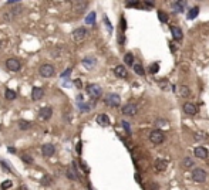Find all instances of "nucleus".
<instances>
[{
  "mask_svg": "<svg viewBox=\"0 0 209 190\" xmlns=\"http://www.w3.org/2000/svg\"><path fill=\"white\" fill-rule=\"evenodd\" d=\"M164 139H165V135H164V132H162L161 129H155V131H152L149 134V141L154 145H161L164 142Z\"/></svg>",
  "mask_w": 209,
  "mask_h": 190,
  "instance_id": "1",
  "label": "nucleus"
},
{
  "mask_svg": "<svg viewBox=\"0 0 209 190\" xmlns=\"http://www.w3.org/2000/svg\"><path fill=\"white\" fill-rule=\"evenodd\" d=\"M6 68L11 72H17L22 70V63L17 58H9L6 60Z\"/></svg>",
  "mask_w": 209,
  "mask_h": 190,
  "instance_id": "2",
  "label": "nucleus"
},
{
  "mask_svg": "<svg viewBox=\"0 0 209 190\" xmlns=\"http://www.w3.org/2000/svg\"><path fill=\"white\" fill-rule=\"evenodd\" d=\"M39 72H40L41 77H44V78H50V77H53V75H54V67H53V65H50V64H43L40 68H39Z\"/></svg>",
  "mask_w": 209,
  "mask_h": 190,
  "instance_id": "3",
  "label": "nucleus"
},
{
  "mask_svg": "<svg viewBox=\"0 0 209 190\" xmlns=\"http://www.w3.org/2000/svg\"><path fill=\"white\" fill-rule=\"evenodd\" d=\"M206 177H208V174L203 169H195L192 172V179L196 183H203L206 180Z\"/></svg>",
  "mask_w": 209,
  "mask_h": 190,
  "instance_id": "4",
  "label": "nucleus"
},
{
  "mask_svg": "<svg viewBox=\"0 0 209 190\" xmlns=\"http://www.w3.org/2000/svg\"><path fill=\"white\" fill-rule=\"evenodd\" d=\"M85 36H87V30H85L84 27H78V29H75V30L73 31V34H71L73 40H74L75 43L83 41V40L85 39Z\"/></svg>",
  "mask_w": 209,
  "mask_h": 190,
  "instance_id": "5",
  "label": "nucleus"
},
{
  "mask_svg": "<svg viewBox=\"0 0 209 190\" xmlns=\"http://www.w3.org/2000/svg\"><path fill=\"white\" fill-rule=\"evenodd\" d=\"M104 101L108 106H120L121 98H120V95H117V94H108L105 96Z\"/></svg>",
  "mask_w": 209,
  "mask_h": 190,
  "instance_id": "6",
  "label": "nucleus"
},
{
  "mask_svg": "<svg viewBox=\"0 0 209 190\" xmlns=\"http://www.w3.org/2000/svg\"><path fill=\"white\" fill-rule=\"evenodd\" d=\"M122 114L124 115H127V116H134V115H137V112H138V106L135 105V104H127V105H124L122 106Z\"/></svg>",
  "mask_w": 209,
  "mask_h": 190,
  "instance_id": "7",
  "label": "nucleus"
},
{
  "mask_svg": "<svg viewBox=\"0 0 209 190\" xmlns=\"http://www.w3.org/2000/svg\"><path fill=\"white\" fill-rule=\"evenodd\" d=\"M87 92H88L90 96H93V98H100L101 94H103V89L100 85H97V84H90L88 87H87Z\"/></svg>",
  "mask_w": 209,
  "mask_h": 190,
  "instance_id": "8",
  "label": "nucleus"
},
{
  "mask_svg": "<svg viewBox=\"0 0 209 190\" xmlns=\"http://www.w3.org/2000/svg\"><path fill=\"white\" fill-rule=\"evenodd\" d=\"M41 153H43V156L50 158V156H53V155L56 153V146H54L53 143H44V145L41 146Z\"/></svg>",
  "mask_w": 209,
  "mask_h": 190,
  "instance_id": "9",
  "label": "nucleus"
},
{
  "mask_svg": "<svg viewBox=\"0 0 209 190\" xmlns=\"http://www.w3.org/2000/svg\"><path fill=\"white\" fill-rule=\"evenodd\" d=\"M51 115H53V109L50 108V106H44V108H41L39 114H37V116L40 121H47V119L51 118Z\"/></svg>",
  "mask_w": 209,
  "mask_h": 190,
  "instance_id": "10",
  "label": "nucleus"
},
{
  "mask_svg": "<svg viewBox=\"0 0 209 190\" xmlns=\"http://www.w3.org/2000/svg\"><path fill=\"white\" fill-rule=\"evenodd\" d=\"M65 174H67V177H68L70 180H74V182H77V180L80 179V177H78V173H77V166H75V162H73V166H70L68 169H67Z\"/></svg>",
  "mask_w": 209,
  "mask_h": 190,
  "instance_id": "11",
  "label": "nucleus"
},
{
  "mask_svg": "<svg viewBox=\"0 0 209 190\" xmlns=\"http://www.w3.org/2000/svg\"><path fill=\"white\" fill-rule=\"evenodd\" d=\"M154 167H155V170L157 172H165L167 170V167H168V162L165 160V159H157L155 160V163H154Z\"/></svg>",
  "mask_w": 209,
  "mask_h": 190,
  "instance_id": "12",
  "label": "nucleus"
},
{
  "mask_svg": "<svg viewBox=\"0 0 209 190\" xmlns=\"http://www.w3.org/2000/svg\"><path fill=\"white\" fill-rule=\"evenodd\" d=\"M96 121H97V124L100 125V126H110V118H108V115H105V114H100V115H97V118H96Z\"/></svg>",
  "mask_w": 209,
  "mask_h": 190,
  "instance_id": "13",
  "label": "nucleus"
},
{
  "mask_svg": "<svg viewBox=\"0 0 209 190\" xmlns=\"http://www.w3.org/2000/svg\"><path fill=\"white\" fill-rule=\"evenodd\" d=\"M193 139L196 142H209V135L203 131H199V132H195L193 134Z\"/></svg>",
  "mask_w": 209,
  "mask_h": 190,
  "instance_id": "14",
  "label": "nucleus"
},
{
  "mask_svg": "<svg viewBox=\"0 0 209 190\" xmlns=\"http://www.w3.org/2000/svg\"><path fill=\"white\" fill-rule=\"evenodd\" d=\"M44 96V89L40 87H34L32 89V98L34 99V101H39V99H41Z\"/></svg>",
  "mask_w": 209,
  "mask_h": 190,
  "instance_id": "15",
  "label": "nucleus"
},
{
  "mask_svg": "<svg viewBox=\"0 0 209 190\" xmlns=\"http://www.w3.org/2000/svg\"><path fill=\"white\" fill-rule=\"evenodd\" d=\"M184 111H185L186 115H196V112H198V108H196V105L192 102H186L184 105Z\"/></svg>",
  "mask_w": 209,
  "mask_h": 190,
  "instance_id": "16",
  "label": "nucleus"
},
{
  "mask_svg": "<svg viewBox=\"0 0 209 190\" xmlns=\"http://www.w3.org/2000/svg\"><path fill=\"white\" fill-rule=\"evenodd\" d=\"M193 153H195V156H196V158H199V159H206V158H208V149H206V148H203V146H198V148H195Z\"/></svg>",
  "mask_w": 209,
  "mask_h": 190,
  "instance_id": "17",
  "label": "nucleus"
},
{
  "mask_svg": "<svg viewBox=\"0 0 209 190\" xmlns=\"http://www.w3.org/2000/svg\"><path fill=\"white\" fill-rule=\"evenodd\" d=\"M114 74L118 77V78H125L128 74H127V70H125V67L124 65H117L115 68H114Z\"/></svg>",
  "mask_w": 209,
  "mask_h": 190,
  "instance_id": "18",
  "label": "nucleus"
},
{
  "mask_svg": "<svg viewBox=\"0 0 209 190\" xmlns=\"http://www.w3.org/2000/svg\"><path fill=\"white\" fill-rule=\"evenodd\" d=\"M73 6H74V10H75V11L81 13V11H84V10L87 9L88 1H73Z\"/></svg>",
  "mask_w": 209,
  "mask_h": 190,
  "instance_id": "19",
  "label": "nucleus"
},
{
  "mask_svg": "<svg viewBox=\"0 0 209 190\" xmlns=\"http://www.w3.org/2000/svg\"><path fill=\"white\" fill-rule=\"evenodd\" d=\"M171 33H172L174 39L177 40V41L182 40V37H184V34H182V30H181L179 27H177V26H172V27H171Z\"/></svg>",
  "mask_w": 209,
  "mask_h": 190,
  "instance_id": "20",
  "label": "nucleus"
},
{
  "mask_svg": "<svg viewBox=\"0 0 209 190\" xmlns=\"http://www.w3.org/2000/svg\"><path fill=\"white\" fill-rule=\"evenodd\" d=\"M83 65L87 68V70H91V68H94V65H96V58H91V57H85L84 60H83Z\"/></svg>",
  "mask_w": 209,
  "mask_h": 190,
  "instance_id": "21",
  "label": "nucleus"
},
{
  "mask_svg": "<svg viewBox=\"0 0 209 190\" xmlns=\"http://www.w3.org/2000/svg\"><path fill=\"white\" fill-rule=\"evenodd\" d=\"M22 11H23V6H22L20 3H17V4H14V7H11L10 14H11V17H16V16H19Z\"/></svg>",
  "mask_w": 209,
  "mask_h": 190,
  "instance_id": "22",
  "label": "nucleus"
},
{
  "mask_svg": "<svg viewBox=\"0 0 209 190\" xmlns=\"http://www.w3.org/2000/svg\"><path fill=\"white\" fill-rule=\"evenodd\" d=\"M4 96H6V99H9V101H13V99H16V91H13V89H10V88H7L6 91H4Z\"/></svg>",
  "mask_w": 209,
  "mask_h": 190,
  "instance_id": "23",
  "label": "nucleus"
},
{
  "mask_svg": "<svg viewBox=\"0 0 209 190\" xmlns=\"http://www.w3.org/2000/svg\"><path fill=\"white\" fill-rule=\"evenodd\" d=\"M198 14H199V7H198V6H193V7L188 11V19H189V20H193Z\"/></svg>",
  "mask_w": 209,
  "mask_h": 190,
  "instance_id": "24",
  "label": "nucleus"
},
{
  "mask_svg": "<svg viewBox=\"0 0 209 190\" xmlns=\"http://www.w3.org/2000/svg\"><path fill=\"white\" fill-rule=\"evenodd\" d=\"M179 94H181L182 98H189V95H191V89H189V87H186V85H182L181 89H179Z\"/></svg>",
  "mask_w": 209,
  "mask_h": 190,
  "instance_id": "25",
  "label": "nucleus"
},
{
  "mask_svg": "<svg viewBox=\"0 0 209 190\" xmlns=\"http://www.w3.org/2000/svg\"><path fill=\"white\" fill-rule=\"evenodd\" d=\"M171 4H172L174 10H178L179 13H182V11H184V6H185V3H184V1H172Z\"/></svg>",
  "mask_w": 209,
  "mask_h": 190,
  "instance_id": "26",
  "label": "nucleus"
},
{
  "mask_svg": "<svg viewBox=\"0 0 209 190\" xmlns=\"http://www.w3.org/2000/svg\"><path fill=\"white\" fill-rule=\"evenodd\" d=\"M124 63L127 64V65H134V56L131 54V53H127L125 56H124Z\"/></svg>",
  "mask_w": 209,
  "mask_h": 190,
  "instance_id": "27",
  "label": "nucleus"
},
{
  "mask_svg": "<svg viewBox=\"0 0 209 190\" xmlns=\"http://www.w3.org/2000/svg\"><path fill=\"white\" fill-rule=\"evenodd\" d=\"M19 128H20L22 131H26V129H30V128H32V124H30L29 121L22 119V121H19Z\"/></svg>",
  "mask_w": 209,
  "mask_h": 190,
  "instance_id": "28",
  "label": "nucleus"
},
{
  "mask_svg": "<svg viewBox=\"0 0 209 190\" xmlns=\"http://www.w3.org/2000/svg\"><path fill=\"white\" fill-rule=\"evenodd\" d=\"M78 108H80V111L83 112V114H85V112H88L90 109H91V104L81 102V104H78Z\"/></svg>",
  "mask_w": 209,
  "mask_h": 190,
  "instance_id": "29",
  "label": "nucleus"
},
{
  "mask_svg": "<svg viewBox=\"0 0 209 190\" xmlns=\"http://www.w3.org/2000/svg\"><path fill=\"white\" fill-rule=\"evenodd\" d=\"M132 68H134V71L137 72L138 75H141V77L144 75V68H142V65H141V64H134V65H132Z\"/></svg>",
  "mask_w": 209,
  "mask_h": 190,
  "instance_id": "30",
  "label": "nucleus"
},
{
  "mask_svg": "<svg viewBox=\"0 0 209 190\" xmlns=\"http://www.w3.org/2000/svg\"><path fill=\"white\" fill-rule=\"evenodd\" d=\"M85 23H87V24H94V23H96V13H94V11H91L88 16H87Z\"/></svg>",
  "mask_w": 209,
  "mask_h": 190,
  "instance_id": "31",
  "label": "nucleus"
},
{
  "mask_svg": "<svg viewBox=\"0 0 209 190\" xmlns=\"http://www.w3.org/2000/svg\"><path fill=\"white\" fill-rule=\"evenodd\" d=\"M51 182H53V180H51V177L47 176V174L41 177V184H43V186H48V184H51Z\"/></svg>",
  "mask_w": 209,
  "mask_h": 190,
  "instance_id": "32",
  "label": "nucleus"
},
{
  "mask_svg": "<svg viewBox=\"0 0 209 190\" xmlns=\"http://www.w3.org/2000/svg\"><path fill=\"white\" fill-rule=\"evenodd\" d=\"M11 186H13L11 180H4V182L1 183V186H0V190H6V189H9V187H11Z\"/></svg>",
  "mask_w": 209,
  "mask_h": 190,
  "instance_id": "33",
  "label": "nucleus"
},
{
  "mask_svg": "<svg viewBox=\"0 0 209 190\" xmlns=\"http://www.w3.org/2000/svg\"><path fill=\"white\" fill-rule=\"evenodd\" d=\"M158 17H159V20H161L162 23H167V21H168V16H167V14H165L162 10H159V11H158Z\"/></svg>",
  "mask_w": 209,
  "mask_h": 190,
  "instance_id": "34",
  "label": "nucleus"
},
{
  "mask_svg": "<svg viewBox=\"0 0 209 190\" xmlns=\"http://www.w3.org/2000/svg\"><path fill=\"white\" fill-rule=\"evenodd\" d=\"M22 160H23L24 163H29V165H32V163H33V158L30 156V155H27V153L22 156Z\"/></svg>",
  "mask_w": 209,
  "mask_h": 190,
  "instance_id": "35",
  "label": "nucleus"
},
{
  "mask_svg": "<svg viewBox=\"0 0 209 190\" xmlns=\"http://www.w3.org/2000/svg\"><path fill=\"white\" fill-rule=\"evenodd\" d=\"M193 165V160L191 158H185L184 159V166L185 167H191Z\"/></svg>",
  "mask_w": 209,
  "mask_h": 190,
  "instance_id": "36",
  "label": "nucleus"
},
{
  "mask_svg": "<svg viewBox=\"0 0 209 190\" xmlns=\"http://www.w3.org/2000/svg\"><path fill=\"white\" fill-rule=\"evenodd\" d=\"M159 71V63H155L151 65V72L152 74H157V72Z\"/></svg>",
  "mask_w": 209,
  "mask_h": 190,
  "instance_id": "37",
  "label": "nucleus"
},
{
  "mask_svg": "<svg viewBox=\"0 0 209 190\" xmlns=\"http://www.w3.org/2000/svg\"><path fill=\"white\" fill-rule=\"evenodd\" d=\"M1 17H3V20H4V21H10V20L13 19V17H11V14H10V11H4Z\"/></svg>",
  "mask_w": 209,
  "mask_h": 190,
  "instance_id": "38",
  "label": "nucleus"
},
{
  "mask_svg": "<svg viewBox=\"0 0 209 190\" xmlns=\"http://www.w3.org/2000/svg\"><path fill=\"white\" fill-rule=\"evenodd\" d=\"M74 85H75V88H78V89H81V88H83V82H81V79H80V78L74 79Z\"/></svg>",
  "mask_w": 209,
  "mask_h": 190,
  "instance_id": "39",
  "label": "nucleus"
},
{
  "mask_svg": "<svg viewBox=\"0 0 209 190\" xmlns=\"http://www.w3.org/2000/svg\"><path fill=\"white\" fill-rule=\"evenodd\" d=\"M0 165H1V167L6 170V172H10V167H9L7 162H4V160H0Z\"/></svg>",
  "mask_w": 209,
  "mask_h": 190,
  "instance_id": "40",
  "label": "nucleus"
},
{
  "mask_svg": "<svg viewBox=\"0 0 209 190\" xmlns=\"http://www.w3.org/2000/svg\"><path fill=\"white\" fill-rule=\"evenodd\" d=\"M122 126H124V129H125V132H127V134H131V129H129L128 122H125V121H122Z\"/></svg>",
  "mask_w": 209,
  "mask_h": 190,
  "instance_id": "41",
  "label": "nucleus"
},
{
  "mask_svg": "<svg viewBox=\"0 0 209 190\" xmlns=\"http://www.w3.org/2000/svg\"><path fill=\"white\" fill-rule=\"evenodd\" d=\"M70 74H71V68H67V70H65V71L61 74V78H67Z\"/></svg>",
  "mask_w": 209,
  "mask_h": 190,
  "instance_id": "42",
  "label": "nucleus"
},
{
  "mask_svg": "<svg viewBox=\"0 0 209 190\" xmlns=\"http://www.w3.org/2000/svg\"><path fill=\"white\" fill-rule=\"evenodd\" d=\"M121 27H122V31H125V29H127V23H125V19L124 17H121Z\"/></svg>",
  "mask_w": 209,
  "mask_h": 190,
  "instance_id": "43",
  "label": "nucleus"
},
{
  "mask_svg": "<svg viewBox=\"0 0 209 190\" xmlns=\"http://www.w3.org/2000/svg\"><path fill=\"white\" fill-rule=\"evenodd\" d=\"M104 21H105V24H107V27H108V31H111V30H113V26H111V23L108 21L107 17H104Z\"/></svg>",
  "mask_w": 209,
  "mask_h": 190,
  "instance_id": "44",
  "label": "nucleus"
},
{
  "mask_svg": "<svg viewBox=\"0 0 209 190\" xmlns=\"http://www.w3.org/2000/svg\"><path fill=\"white\" fill-rule=\"evenodd\" d=\"M139 4V1H127V6L128 7H132V6H138Z\"/></svg>",
  "mask_w": 209,
  "mask_h": 190,
  "instance_id": "45",
  "label": "nucleus"
},
{
  "mask_svg": "<svg viewBox=\"0 0 209 190\" xmlns=\"http://www.w3.org/2000/svg\"><path fill=\"white\" fill-rule=\"evenodd\" d=\"M149 187H151V190H158V184L157 183H151Z\"/></svg>",
  "mask_w": 209,
  "mask_h": 190,
  "instance_id": "46",
  "label": "nucleus"
},
{
  "mask_svg": "<svg viewBox=\"0 0 209 190\" xmlns=\"http://www.w3.org/2000/svg\"><path fill=\"white\" fill-rule=\"evenodd\" d=\"M77 102H78V104L84 102V98H83V95H78V96H77Z\"/></svg>",
  "mask_w": 209,
  "mask_h": 190,
  "instance_id": "47",
  "label": "nucleus"
},
{
  "mask_svg": "<svg viewBox=\"0 0 209 190\" xmlns=\"http://www.w3.org/2000/svg\"><path fill=\"white\" fill-rule=\"evenodd\" d=\"M159 84H161V88H162V89H165V88H167V85H168V82L165 84V79H164V81H161Z\"/></svg>",
  "mask_w": 209,
  "mask_h": 190,
  "instance_id": "48",
  "label": "nucleus"
},
{
  "mask_svg": "<svg viewBox=\"0 0 209 190\" xmlns=\"http://www.w3.org/2000/svg\"><path fill=\"white\" fill-rule=\"evenodd\" d=\"M81 166H83V169H84V172H88V167H87V165H85L84 162H81Z\"/></svg>",
  "mask_w": 209,
  "mask_h": 190,
  "instance_id": "49",
  "label": "nucleus"
},
{
  "mask_svg": "<svg viewBox=\"0 0 209 190\" xmlns=\"http://www.w3.org/2000/svg\"><path fill=\"white\" fill-rule=\"evenodd\" d=\"M7 151L10 152V153H16V149H14V148H11V146H9Z\"/></svg>",
  "mask_w": 209,
  "mask_h": 190,
  "instance_id": "50",
  "label": "nucleus"
},
{
  "mask_svg": "<svg viewBox=\"0 0 209 190\" xmlns=\"http://www.w3.org/2000/svg\"><path fill=\"white\" fill-rule=\"evenodd\" d=\"M124 40H125V39H124V36H121V34H120V44H124V43H125Z\"/></svg>",
  "mask_w": 209,
  "mask_h": 190,
  "instance_id": "51",
  "label": "nucleus"
},
{
  "mask_svg": "<svg viewBox=\"0 0 209 190\" xmlns=\"http://www.w3.org/2000/svg\"><path fill=\"white\" fill-rule=\"evenodd\" d=\"M77 153H81V142L77 145Z\"/></svg>",
  "mask_w": 209,
  "mask_h": 190,
  "instance_id": "52",
  "label": "nucleus"
},
{
  "mask_svg": "<svg viewBox=\"0 0 209 190\" xmlns=\"http://www.w3.org/2000/svg\"><path fill=\"white\" fill-rule=\"evenodd\" d=\"M145 4L149 6V7H154V3H151V1H145Z\"/></svg>",
  "mask_w": 209,
  "mask_h": 190,
  "instance_id": "53",
  "label": "nucleus"
},
{
  "mask_svg": "<svg viewBox=\"0 0 209 190\" xmlns=\"http://www.w3.org/2000/svg\"><path fill=\"white\" fill-rule=\"evenodd\" d=\"M20 190H27V187H26V186H22V187H20Z\"/></svg>",
  "mask_w": 209,
  "mask_h": 190,
  "instance_id": "54",
  "label": "nucleus"
},
{
  "mask_svg": "<svg viewBox=\"0 0 209 190\" xmlns=\"http://www.w3.org/2000/svg\"><path fill=\"white\" fill-rule=\"evenodd\" d=\"M3 47V41H1V40H0V48Z\"/></svg>",
  "mask_w": 209,
  "mask_h": 190,
  "instance_id": "55",
  "label": "nucleus"
},
{
  "mask_svg": "<svg viewBox=\"0 0 209 190\" xmlns=\"http://www.w3.org/2000/svg\"><path fill=\"white\" fill-rule=\"evenodd\" d=\"M206 162H208V165H209V158H206Z\"/></svg>",
  "mask_w": 209,
  "mask_h": 190,
  "instance_id": "56",
  "label": "nucleus"
}]
</instances>
